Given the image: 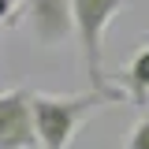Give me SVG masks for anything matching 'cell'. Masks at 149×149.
<instances>
[{
    "label": "cell",
    "instance_id": "1",
    "mask_svg": "<svg viewBox=\"0 0 149 149\" xmlns=\"http://www.w3.org/2000/svg\"><path fill=\"white\" fill-rule=\"evenodd\" d=\"M116 104V97L101 90L82 93H34V127L41 149H71L78 127L90 119L97 108Z\"/></svg>",
    "mask_w": 149,
    "mask_h": 149
},
{
    "label": "cell",
    "instance_id": "2",
    "mask_svg": "<svg viewBox=\"0 0 149 149\" xmlns=\"http://www.w3.org/2000/svg\"><path fill=\"white\" fill-rule=\"evenodd\" d=\"M127 0H71L74 8V37H78V52H82V67H86V78H90V90H101L119 101H127V90L108 82L104 74V30L108 22L119 15Z\"/></svg>",
    "mask_w": 149,
    "mask_h": 149
},
{
    "label": "cell",
    "instance_id": "3",
    "mask_svg": "<svg viewBox=\"0 0 149 149\" xmlns=\"http://www.w3.org/2000/svg\"><path fill=\"white\" fill-rule=\"evenodd\" d=\"M8 22L26 26V34L41 49H56L74 34V8L71 0H19Z\"/></svg>",
    "mask_w": 149,
    "mask_h": 149
},
{
    "label": "cell",
    "instance_id": "4",
    "mask_svg": "<svg viewBox=\"0 0 149 149\" xmlns=\"http://www.w3.org/2000/svg\"><path fill=\"white\" fill-rule=\"evenodd\" d=\"M0 149H37L34 93L30 90L0 93Z\"/></svg>",
    "mask_w": 149,
    "mask_h": 149
},
{
    "label": "cell",
    "instance_id": "5",
    "mask_svg": "<svg viewBox=\"0 0 149 149\" xmlns=\"http://www.w3.org/2000/svg\"><path fill=\"white\" fill-rule=\"evenodd\" d=\"M123 90H127V101H134L138 108H149V45L134 52V60L123 67Z\"/></svg>",
    "mask_w": 149,
    "mask_h": 149
},
{
    "label": "cell",
    "instance_id": "6",
    "mask_svg": "<svg viewBox=\"0 0 149 149\" xmlns=\"http://www.w3.org/2000/svg\"><path fill=\"white\" fill-rule=\"evenodd\" d=\"M123 149H149V112L134 123V130H130V138H127Z\"/></svg>",
    "mask_w": 149,
    "mask_h": 149
},
{
    "label": "cell",
    "instance_id": "7",
    "mask_svg": "<svg viewBox=\"0 0 149 149\" xmlns=\"http://www.w3.org/2000/svg\"><path fill=\"white\" fill-rule=\"evenodd\" d=\"M11 11H15V8H11V0H0V22H4V19H11Z\"/></svg>",
    "mask_w": 149,
    "mask_h": 149
},
{
    "label": "cell",
    "instance_id": "8",
    "mask_svg": "<svg viewBox=\"0 0 149 149\" xmlns=\"http://www.w3.org/2000/svg\"><path fill=\"white\" fill-rule=\"evenodd\" d=\"M11 8H19V0H11Z\"/></svg>",
    "mask_w": 149,
    "mask_h": 149
},
{
    "label": "cell",
    "instance_id": "9",
    "mask_svg": "<svg viewBox=\"0 0 149 149\" xmlns=\"http://www.w3.org/2000/svg\"><path fill=\"white\" fill-rule=\"evenodd\" d=\"M37 149H41V146H37Z\"/></svg>",
    "mask_w": 149,
    "mask_h": 149
}]
</instances>
